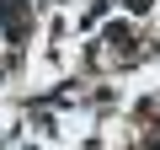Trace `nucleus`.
<instances>
[{
    "label": "nucleus",
    "mask_w": 160,
    "mask_h": 150,
    "mask_svg": "<svg viewBox=\"0 0 160 150\" xmlns=\"http://www.w3.org/2000/svg\"><path fill=\"white\" fill-rule=\"evenodd\" d=\"M16 6H22V0H0V11H6V16H11V11H16ZM11 22H16V16H11Z\"/></svg>",
    "instance_id": "f257e3e1"
}]
</instances>
